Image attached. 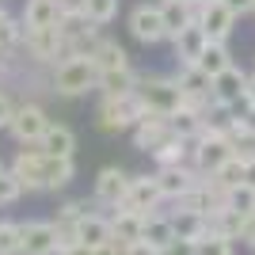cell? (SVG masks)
<instances>
[{
  "label": "cell",
  "mask_w": 255,
  "mask_h": 255,
  "mask_svg": "<svg viewBox=\"0 0 255 255\" xmlns=\"http://www.w3.org/2000/svg\"><path fill=\"white\" fill-rule=\"evenodd\" d=\"M11 171L23 179L27 191H57V187L73 183V160L50 156V152H42V145L19 149L15 160H11Z\"/></svg>",
  "instance_id": "obj_1"
},
{
  "label": "cell",
  "mask_w": 255,
  "mask_h": 255,
  "mask_svg": "<svg viewBox=\"0 0 255 255\" xmlns=\"http://www.w3.org/2000/svg\"><path fill=\"white\" fill-rule=\"evenodd\" d=\"M50 84L57 96H84L88 88H99V65L92 61V53H73V57H61L53 65Z\"/></svg>",
  "instance_id": "obj_2"
},
{
  "label": "cell",
  "mask_w": 255,
  "mask_h": 255,
  "mask_svg": "<svg viewBox=\"0 0 255 255\" xmlns=\"http://www.w3.org/2000/svg\"><path fill=\"white\" fill-rule=\"evenodd\" d=\"M137 99L145 107V115H179L183 107H187V96H183V88L175 76H141L137 80Z\"/></svg>",
  "instance_id": "obj_3"
},
{
  "label": "cell",
  "mask_w": 255,
  "mask_h": 255,
  "mask_svg": "<svg viewBox=\"0 0 255 255\" xmlns=\"http://www.w3.org/2000/svg\"><path fill=\"white\" fill-rule=\"evenodd\" d=\"M191 160L202 175H217V171L233 160V145H229L225 122H210V126L202 129V137L191 141Z\"/></svg>",
  "instance_id": "obj_4"
},
{
  "label": "cell",
  "mask_w": 255,
  "mask_h": 255,
  "mask_svg": "<svg viewBox=\"0 0 255 255\" xmlns=\"http://www.w3.org/2000/svg\"><path fill=\"white\" fill-rule=\"evenodd\" d=\"M141 118H145V107H141L137 92H126V96H103V99H99V111H96L99 129H107V133L133 129Z\"/></svg>",
  "instance_id": "obj_5"
},
{
  "label": "cell",
  "mask_w": 255,
  "mask_h": 255,
  "mask_svg": "<svg viewBox=\"0 0 255 255\" xmlns=\"http://www.w3.org/2000/svg\"><path fill=\"white\" fill-rule=\"evenodd\" d=\"M50 126H53V122L46 118V111L38 103H19V107H15V115H11L8 129H11V137L19 141V145H38Z\"/></svg>",
  "instance_id": "obj_6"
},
{
  "label": "cell",
  "mask_w": 255,
  "mask_h": 255,
  "mask_svg": "<svg viewBox=\"0 0 255 255\" xmlns=\"http://www.w3.org/2000/svg\"><path fill=\"white\" fill-rule=\"evenodd\" d=\"M202 183V171L194 164H179V168H156V187L164 194V202H183L187 194Z\"/></svg>",
  "instance_id": "obj_7"
},
{
  "label": "cell",
  "mask_w": 255,
  "mask_h": 255,
  "mask_svg": "<svg viewBox=\"0 0 255 255\" xmlns=\"http://www.w3.org/2000/svg\"><path fill=\"white\" fill-rule=\"evenodd\" d=\"M129 34L145 46H156L168 38V23H164V11L160 4H137L129 11Z\"/></svg>",
  "instance_id": "obj_8"
},
{
  "label": "cell",
  "mask_w": 255,
  "mask_h": 255,
  "mask_svg": "<svg viewBox=\"0 0 255 255\" xmlns=\"http://www.w3.org/2000/svg\"><path fill=\"white\" fill-rule=\"evenodd\" d=\"M23 46H27V53H31V61H38V65H50V61L57 65V57H69L61 23H57V27H42V31H27Z\"/></svg>",
  "instance_id": "obj_9"
},
{
  "label": "cell",
  "mask_w": 255,
  "mask_h": 255,
  "mask_svg": "<svg viewBox=\"0 0 255 255\" xmlns=\"http://www.w3.org/2000/svg\"><path fill=\"white\" fill-rule=\"evenodd\" d=\"M248 80L252 76H244V69L229 65L221 76H213V103L221 111H233V107L248 103Z\"/></svg>",
  "instance_id": "obj_10"
},
{
  "label": "cell",
  "mask_w": 255,
  "mask_h": 255,
  "mask_svg": "<svg viewBox=\"0 0 255 255\" xmlns=\"http://www.w3.org/2000/svg\"><path fill=\"white\" fill-rule=\"evenodd\" d=\"M129 133H133V145L141 152H160L168 141H175V129H171V122L164 115H145Z\"/></svg>",
  "instance_id": "obj_11"
},
{
  "label": "cell",
  "mask_w": 255,
  "mask_h": 255,
  "mask_svg": "<svg viewBox=\"0 0 255 255\" xmlns=\"http://www.w3.org/2000/svg\"><path fill=\"white\" fill-rule=\"evenodd\" d=\"M23 255H57L61 236L53 221H23Z\"/></svg>",
  "instance_id": "obj_12"
},
{
  "label": "cell",
  "mask_w": 255,
  "mask_h": 255,
  "mask_svg": "<svg viewBox=\"0 0 255 255\" xmlns=\"http://www.w3.org/2000/svg\"><path fill=\"white\" fill-rule=\"evenodd\" d=\"M198 23L206 27L210 34V42H225L236 27V11L225 4V0H206L202 8H198Z\"/></svg>",
  "instance_id": "obj_13"
},
{
  "label": "cell",
  "mask_w": 255,
  "mask_h": 255,
  "mask_svg": "<svg viewBox=\"0 0 255 255\" xmlns=\"http://www.w3.org/2000/svg\"><path fill=\"white\" fill-rule=\"evenodd\" d=\"M171 46H175V61L179 65H198V57L206 53V46H210V34H206V27L198 19L187 23L175 38H171Z\"/></svg>",
  "instance_id": "obj_14"
},
{
  "label": "cell",
  "mask_w": 255,
  "mask_h": 255,
  "mask_svg": "<svg viewBox=\"0 0 255 255\" xmlns=\"http://www.w3.org/2000/svg\"><path fill=\"white\" fill-rule=\"evenodd\" d=\"M129 175L122 168H103L96 175V198L103 206H111V210H118V206L126 202V194H129Z\"/></svg>",
  "instance_id": "obj_15"
},
{
  "label": "cell",
  "mask_w": 255,
  "mask_h": 255,
  "mask_svg": "<svg viewBox=\"0 0 255 255\" xmlns=\"http://www.w3.org/2000/svg\"><path fill=\"white\" fill-rule=\"evenodd\" d=\"M164 202V194L156 187V175H137L129 183V194H126V210H137V213H156V206Z\"/></svg>",
  "instance_id": "obj_16"
},
{
  "label": "cell",
  "mask_w": 255,
  "mask_h": 255,
  "mask_svg": "<svg viewBox=\"0 0 255 255\" xmlns=\"http://www.w3.org/2000/svg\"><path fill=\"white\" fill-rule=\"evenodd\" d=\"M145 217L149 213H137V210H126V206H118L115 213H111V229H115V240L118 244H137L141 233H145Z\"/></svg>",
  "instance_id": "obj_17"
},
{
  "label": "cell",
  "mask_w": 255,
  "mask_h": 255,
  "mask_svg": "<svg viewBox=\"0 0 255 255\" xmlns=\"http://www.w3.org/2000/svg\"><path fill=\"white\" fill-rule=\"evenodd\" d=\"M61 4L57 0H27L23 8V27L27 31H42V27H57L61 23Z\"/></svg>",
  "instance_id": "obj_18"
},
{
  "label": "cell",
  "mask_w": 255,
  "mask_h": 255,
  "mask_svg": "<svg viewBox=\"0 0 255 255\" xmlns=\"http://www.w3.org/2000/svg\"><path fill=\"white\" fill-rule=\"evenodd\" d=\"M76 240L88 248H103L115 240V229H111V217H103V213H84L80 217V229H76Z\"/></svg>",
  "instance_id": "obj_19"
},
{
  "label": "cell",
  "mask_w": 255,
  "mask_h": 255,
  "mask_svg": "<svg viewBox=\"0 0 255 255\" xmlns=\"http://www.w3.org/2000/svg\"><path fill=\"white\" fill-rule=\"evenodd\" d=\"M225 133H229V145H233V156L252 164L255 160V129L248 126L244 118H229L225 122Z\"/></svg>",
  "instance_id": "obj_20"
},
{
  "label": "cell",
  "mask_w": 255,
  "mask_h": 255,
  "mask_svg": "<svg viewBox=\"0 0 255 255\" xmlns=\"http://www.w3.org/2000/svg\"><path fill=\"white\" fill-rule=\"evenodd\" d=\"M38 145H42V152H50V156H65V160H73V152H76V133H73L69 126H61V122H53Z\"/></svg>",
  "instance_id": "obj_21"
},
{
  "label": "cell",
  "mask_w": 255,
  "mask_h": 255,
  "mask_svg": "<svg viewBox=\"0 0 255 255\" xmlns=\"http://www.w3.org/2000/svg\"><path fill=\"white\" fill-rule=\"evenodd\" d=\"M171 225H175V236H183V240H198V236L210 229V217H206L202 210H187V206H179V210L171 213Z\"/></svg>",
  "instance_id": "obj_22"
},
{
  "label": "cell",
  "mask_w": 255,
  "mask_h": 255,
  "mask_svg": "<svg viewBox=\"0 0 255 255\" xmlns=\"http://www.w3.org/2000/svg\"><path fill=\"white\" fill-rule=\"evenodd\" d=\"M160 11H164V23H168V38H175L187 23L198 19V8H191L187 0H160Z\"/></svg>",
  "instance_id": "obj_23"
},
{
  "label": "cell",
  "mask_w": 255,
  "mask_h": 255,
  "mask_svg": "<svg viewBox=\"0 0 255 255\" xmlns=\"http://www.w3.org/2000/svg\"><path fill=\"white\" fill-rule=\"evenodd\" d=\"M141 240L164 252V248L175 240V225H171V217H164V213H149V217H145V233H141Z\"/></svg>",
  "instance_id": "obj_24"
},
{
  "label": "cell",
  "mask_w": 255,
  "mask_h": 255,
  "mask_svg": "<svg viewBox=\"0 0 255 255\" xmlns=\"http://www.w3.org/2000/svg\"><path fill=\"white\" fill-rule=\"evenodd\" d=\"M92 61L99 65V73H115V69H129V57L126 50L118 42H111V38H99V46L92 50Z\"/></svg>",
  "instance_id": "obj_25"
},
{
  "label": "cell",
  "mask_w": 255,
  "mask_h": 255,
  "mask_svg": "<svg viewBox=\"0 0 255 255\" xmlns=\"http://www.w3.org/2000/svg\"><path fill=\"white\" fill-rule=\"evenodd\" d=\"M141 76L133 69H115V73H99V92L103 96H126V92H137Z\"/></svg>",
  "instance_id": "obj_26"
},
{
  "label": "cell",
  "mask_w": 255,
  "mask_h": 255,
  "mask_svg": "<svg viewBox=\"0 0 255 255\" xmlns=\"http://www.w3.org/2000/svg\"><path fill=\"white\" fill-rule=\"evenodd\" d=\"M152 160H156V168H179V164H194V160H191V141H183V137L168 141L160 152H152Z\"/></svg>",
  "instance_id": "obj_27"
},
{
  "label": "cell",
  "mask_w": 255,
  "mask_h": 255,
  "mask_svg": "<svg viewBox=\"0 0 255 255\" xmlns=\"http://www.w3.org/2000/svg\"><path fill=\"white\" fill-rule=\"evenodd\" d=\"M194 255H236L233 236L217 233V229H206V233L194 240Z\"/></svg>",
  "instance_id": "obj_28"
},
{
  "label": "cell",
  "mask_w": 255,
  "mask_h": 255,
  "mask_svg": "<svg viewBox=\"0 0 255 255\" xmlns=\"http://www.w3.org/2000/svg\"><path fill=\"white\" fill-rule=\"evenodd\" d=\"M198 65H202L210 76H221L225 69L233 65V53H229V46H225V42H210V46H206V53L198 57Z\"/></svg>",
  "instance_id": "obj_29"
},
{
  "label": "cell",
  "mask_w": 255,
  "mask_h": 255,
  "mask_svg": "<svg viewBox=\"0 0 255 255\" xmlns=\"http://www.w3.org/2000/svg\"><path fill=\"white\" fill-rule=\"evenodd\" d=\"M23 38H27V27H23V19L0 15V57H4V53H11L15 46H23Z\"/></svg>",
  "instance_id": "obj_30"
},
{
  "label": "cell",
  "mask_w": 255,
  "mask_h": 255,
  "mask_svg": "<svg viewBox=\"0 0 255 255\" xmlns=\"http://www.w3.org/2000/svg\"><path fill=\"white\" fill-rule=\"evenodd\" d=\"M115 15H118V0H84V19L88 23L107 27Z\"/></svg>",
  "instance_id": "obj_31"
},
{
  "label": "cell",
  "mask_w": 255,
  "mask_h": 255,
  "mask_svg": "<svg viewBox=\"0 0 255 255\" xmlns=\"http://www.w3.org/2000/svg\"><path fill=\"white\" fill-rule=\"evenodd\" d=\"M0 255H23V229L15 221H0Z\"/></svg>",
  "instance_id": "obj_32"
},
{
  "label": "cell",
  "mask_w": 255,
  "mask_h": 255,
  "mask_svg": "<svg viewBox=\"0 0 255 255\" xmlns=\"http://www.w3.org/2000/svg\"><path fill=\"white\" fill-rule=\"evenodd\" d=\"M23 191H27V187H23V179L15 175V171H11V168H0V206H11Z\"/></svg>",
  "instance_id": "obj_33"
},
{
  "label": "cell",
  "mask_w": 255,
  "mask_h": 255,
  "mask_svg": "<svg viewBox=\"0 0 255 255\" xmlns=\"http://www.w3.org/2000/svg\"><path fill=\"white\" fill-rule=\"evenodd\" d=\"M244 171H248V164L244 160H229V164H225L221 171H217V175H213V179L221 183V187H229V191H233V187H244Z\"/></svg>",
  "instance_id": "obj_34"
},
{
  "label": "cell",
  "mask_w": 255,
  "mask_h": 255,
  "mask_svg": "<svg viewBox=\"0 0 255 255\" xmlns=\"http://www.w3.org/2000/svg\"><path fill=\"white\" fill-rule=\"evenodd\" d=\"M164 255H194V240H183V236H175V240L164 248Z\"/></svg>",
  "instance_id": "obj_35"
},
{
  "label": "cell",
  "mask_w": 255,
  "mask_h": 255,
  "mask_svg": "<svg viewBox=\"0 0 255 255\" xmlns=\"http://www.w3.org/2000/svg\"><path fill=\"white\" fill-rule=\"evenodd\" d=\"M11 115H15V103H11V99L0 92V129H8V126H11Z\"/></svg>",
  "instance_id": "obj_36"
},
{
  "label": "cell",
  "mask_w": 255,
  "mask_h": 255,
  "mask_svg": "<svg viewBox=\"0 0 255 255\" xmlns=\"http://www.w3.org/2000/svg\"><path fill=\"white\" fill-rule=\"evenodd\" d=\"M240 240L255 248V213H248V217H244V225H240Z\"/></svg>",
  "instance_id": "obj_37"
},
{
  "label": "cell",
  "mask_w": 255,
  "mask_h": 255,
  "mask_svg": "<svg viewBox=\"0 0 255 255\" xmlns=\"http://www.w3.org/2000/svg\"><path fill=\"white\" fill-rule=\"evenodd\" d=\"M126 255H164V252H160V248H152V244H145V240H137V244L126 248Z\"/></svg>",
  "instance_id": "obj_38"
},
{
  "label": "cell",
  "mask_w": 255,
  "mask_h": 255,
  "mask_svg": "<svg viewBox=\"0 0 255 255\" xmlns=\"http://www.w3.org/2000/svg\"><path fill=\"white\" fill-rule=\"evenodd\" d=\"M96 255H126V244H118V240H111V244L96 248Z\"/></svg>",
  "instance_id": "obj_39"
},
{
  "label": "cell",
  "mask_w": 255,
  "mask_h": 255,
  "mask_svg": "<svg viewBox=\"0 0 255 255\" xmlns=\"http://www.w3.org/2000/svg\"><path fill=\"white\" fill-rule=\"evenodd\" d=\"M57 255H96V248H88V244H69V248H61Z\"/></svg>",
  "instance_id": "obj_40"
},
{
  "label": "cell",
  "mask_w": 255,
  "mask_h": 255,
  "mask_svg": "<svg viewBox=\"0 0 255 255\" xmlns=\"http://www.w3.org/2000/svg\"><path fill=\"white\" fill-rule=\"evenodd\" d=\"M225 4H229L236 15H244V11H252V8H255V0H225Z\"/></svg>",
  "instance_id": "obj_41"
},
{
  "label": "cell",
  "mask_w": 255,
  "mask_h": 255,
  "mask_svg": "<svg viewBox=\"0 0 255 255\" xmlns=\"http://www.w3.org/2000/svg\"><path fill=\"white\" fill-rule=\"evenodd\" d=\"M244 183H248V187H255V160L248 164V171H244Z\"/></svg>",
  "instance_id": "obj_42"
},
{
  "label": "cell",
  "mask_w": 255,
  "mask_h": 255,
  "mask_svg": "<svg viewBox=\"0 0 255 255\" xmlns=\"http://www.w3.org/2000/svg\"><path fill=\"white\" fill-rule=\"evenodd\" d=\"M248 103L255 107V76H252V80H248Z\"/></svg>",
  "instance_id": "obj_43"
},
{
  "label": "cell",
  "mask_w": 255,
  "mask_h": 255,
  "mask_svg": "<svg viewBox=\"0 0 255 255\" xmlns=\"http://www.w3.org/2000/svg\"><path fill=\"white\" fill-rule=\"evenodd\" d=\"M187 4H191V8H202V4H206V0H187Z\"/></svg>",
  "instance_id": "obj_44"
},
{
  "label": "cell",
  "mask_w": 255,
  "mask_h": 255,
  "mask_svg": "<svg viewBox=\"0 0 255 255\" xmlns=\"http://www.w3.org/2000/svg\"><path fill=\"white\" fill-rule=\"evenodd\" d=\"M0 15H4V8H0Z\"/></svg>",
  "instance_id": "obj_45"
},
{
  "label": "cell",
  "mask_w": 255,
  "mask_h": 255,
  "mask_svg": "<svg viewBox=\"0 0 255 255\" xmlns=\"http://www.w3.org/2000/svg\"><path fill=\"white\" fill-rule=\"evenodd\" d=\"M252 15H255V8H252Z\"/></svg>",
  "instance_id": "obj_46"
}]
</instances>
